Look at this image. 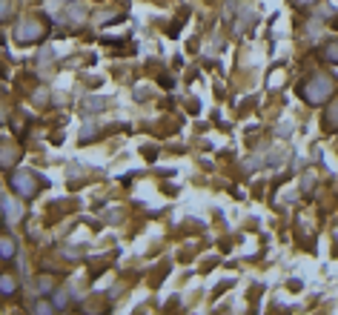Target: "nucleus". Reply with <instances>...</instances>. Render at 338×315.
I'll use <instances>...</instances> for the list:
<instances>
[{
  "label": "nucleus",
  "instance_id": "f257e3e1",
  "mask_svg": "<svg viewBox=\"0 0 338 315\" xmlns=\"http://www.w3.org/2000/svg\"><path fill=\"white\" fill-rule=\"evenodd\" d=\"M330 95H332V81H327V78H316L304 86V98L309 103H324Z\"/></svg>",
  "mask_w": 338,
  "mask_h": 315
},
{
  "label": "nucleus",
  "instance_id": "f03ea898",
  "mask_svg": "<svg viewBox=\"0 0 338 315\" xmlns=\"http://www.w3.org/2000/svg\"><path fill=\"white\" fill-rule=\"evenodd\" d=\"M12 186H15V192L20 198H35L37 189H40V181H37L32 172H17V175L12 178Z\"/></svg>",
  "mask_w": 338,
  "mask_h": 315
},
{
  "label": "nucleus",
  "instance_id": "7ed1b4c3",
  "mask_svg": "<svg viewBox=\"0 0 338 315\" xmlns=\"http://www.w3.org/2000/svg\"><path fill=\"white\" fill-rule=\"evenodd\" d=\"M40 35H43V26H40L37 20L20 23V26H17V32H15V37L20 40V43H32V40H37Z\"/></svg>",
  "mask_w": 338,
  "mask_h": 315
},
{
  "label": "nucleus",
  "instance_id": "20e7f679",
  "mask_svg": "<svg viewBox=\"0 0 338 315\" xmlns=\"http://www.w3.org/2000/svg\"><path fill=\"white\" fill-rule=\"evenodd\" d=\"M0 255L6 258H15V241H12V238H0Z\"/></svg>",
  "mask_w": 338,
  "mask_h": 315
},
{
  "label": "nucleus",
  "instance_id": "39448f33",
  "mask_svg": "<svg viewBox=\"0 0 338 315\" xmlns=\"http://www.w3.org/2000/svg\"><path fill=\"white\" fill-rule=\"evenodd\" d=\"M15 289H17V284H15L12 275H3V278H0V293L3 295H15Z\"/></svg>",
  "mask_w": 338,
  "mask_h": 315
},
{
  "label": "nucleus",
  "instance_id": "423d86ee",
  "mask_svg": "<svg viewBox=\"0 0 338 315\" xmlns=\"http://www.w3.org/2000/svg\"><path fill=\"white\" fill-rule=\"evenodd\" d=\"M327 60L338 63V43H330V46H327Z\"/></svg>",
  "mask_w": 338,
  "mask_h": 315
},
{
  "label": "nucleus",
  "instance_id": "0eeeda50",
  "mask_svg": "<svg viewBox=\"0 0 338 315\" xmlns=\"http://www.w3.org/2000/svg\"><path fill=\"white\" fill-rule=\"evenodd\" d=\"M37 286H40V293H49V289H52V281L40 278V284H37Z\"/></svg>",
  "mask_w": 338,
  "mask_h": 315
},
{
  "label": "nucleus",
  "instance_id": "6e6552de",
  "mask_svg": "<svg viewBox=\"0 0 338 315\" xmlns=\"http://www.w3.org/2000/svg\"><path fill=\"white\" fill-rule=\"evenodd\" d=\"M9 15V3L6 0H0V17H6Z\"/></svg>",
  "mask_w": 338,
  "mask_h": 315
},
{
  "label": "nucleus",
  "instance_id": "1a4fd4ad",
  "mask_svg": "<svg viewBox=\"0 0 338 315\" xmlns=\"http://www.w3.org/2000/svg\"><path fill=\"white\" fill-rule=\"evenodd\" d=\"M32 309H35V312H49V304H37V307H32Z\"/></svg>",
  "mask_w": 338,
  "mask_h": 315
},
{
  "label": "nucleus",
  "instance_id": "9d476101",
  "mask_svg": "<svg viewBox=\"0 0 338 315\" xmlns=\"http://www.w3.org/2000/svg\"><path fill=\"white\" fill-rule=\"evenodd\" d=\"M0 124H3V112H0Z\"/></svg>",
  "mask_w": 338,
  "mask_h": 315
}]
</instances>
